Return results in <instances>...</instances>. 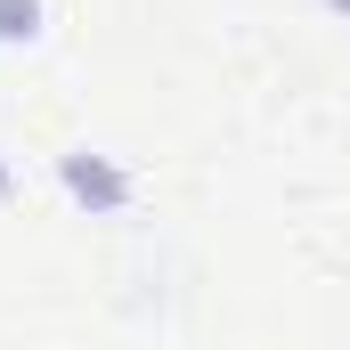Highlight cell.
<instances>
[{
    "instance_id": "obj_1",
    "label": "cell",
    "mask_w": 350,
    "mask_h": 350,
    "mask_svg": "<svg viewBox=\"0 0 350 350\" xmlns=\"http://www.w3.org/2000/svg\"><path fill=\"white\" fill-rule=\"evenodd\" d=\"M66 187H74V196H90V204H122V172H106V163H82V155L66 163Z\"/></svg>"
},
{
    "instance_id": "obj_2",
    "label": "cell",
    "mask_w": 350,
    "mask_h": 350,
    "mask_svg": "<svg viewBox=\"0 0 350 350\" xmlns=\"http://www.w3.org/2000/svg\"><path fill=\"white\" fill-rule=\"evenodd\" d=\"M41 25V0H0V41H25Z\"/></svg>"
},
{
    "instance_id": "obj_3",
    "label": "cell",
    "mask_w": 350,
    "mask_h": 350,
    "mask_svg": "<svg viewBox=\"0 0 350 350\" xmlns=\"http://www.w3.org/2000/svg\"><path fill=\"white\" fill-rule=\"evenodd\" d=\"M334 8H350V0H334Z\"/></svg>"
}]
</instances>
